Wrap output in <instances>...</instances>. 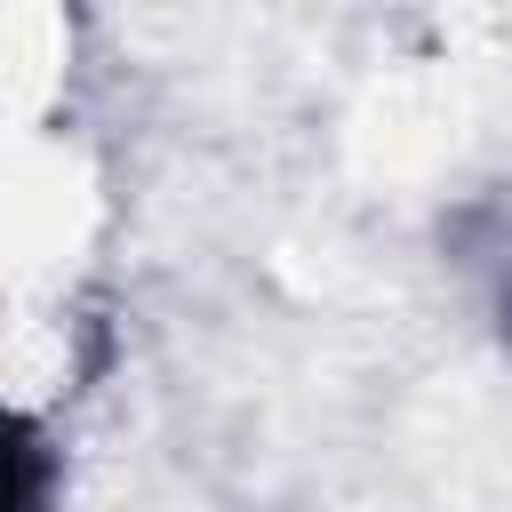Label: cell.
Listing matches in <instances>:
<instances>
[{"label": "cell", "mask_w": 512, "mask_h": 512, "mask_svg": "<svg viewBox=\"0 0 512 512\" xmlns=\"http://www.w3.org/2000/svg\"><path fill=\"white\" fill-rule=\"evenodd\" d=\"M504 328H512V288H504Z\"/></svg>", "instance_id": "cell-2"}, {"label": "cell", "mask_w": 512, "mask_h": 512, "mask_svg": "<svg viewBox=\"0 0 512 512\" xmlns=\"http://www.w3.org/2000/svg\"><path fill=\"white\" fill-rule=\"evenodd\" d=\"M48 480H56L48 440L32 432V416L0 400V512H48Z\"/></svg>", "instance_id": "cell-1"}]
</instances>
